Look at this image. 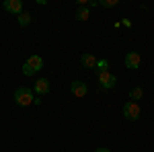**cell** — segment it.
<instances>
[{
	"instance_id": "cell-1",
	"label": "cell",
	"mask_w": 154,
	"mask_h": 152,
	"mask_svg": "<svg viewBox=\"0 0 154 152\" xmlns=\"http://www.w3.org/2000/svg\"><path fill=\"white\" fill-rule=\"evenodd\" d=\"M12 97H14V103L19 107H29L33 103V91H31L29 86H19Z\"/></svg>"
},
{
	"instance_id": "cell-2",
	"label": "cell",
	"mask_w": 154,
	"mask_h": 152,
	"mask_svg": "<svg viewBox=\"0 0 154 152\" xmlns=\"http://www.w3.org/2000/svg\"><path fill=\"white\" fill-rule=\"evenodd\" d=\"M123 117L128 119V121H138L140 119V115H142V109H140V105L138 103H134V101H128L125 105H123Z\"/></svg>"
},
{
	"instance_id": "cell-3",
	"label": "cell",
	"mask_w": 154,
	"mask_h": 152,
	"mask_svg": "<svg viewBox=\"0 0 154 152\" xmlns=\"http://www.w3.org/2000/svg\"><path fill=\"white\" fill-rule=\"evenodd\" d=\"M115 84H117V76H115L113 72H103V74H99V86H101L103 91L113 88Z\"/></svg>"
},
{
	"instance_id": "cell-4",
	"label": "cell",
	"mask_w": 154,
	"mask_h": 152,
	"mask_svg": "<svg viewBox=\"0 0 154 152\" xmlns=\"http://www.w3.org/2000/svg\"><path fill=\"white\" fill-rule=\"evenodd\" d=\"M2 8L6 12H11V14H14V17H19L23 12V2L21 0H4L2 2Z\"/></svg>"
},
{
	"instance_id": "cell-5",
	"label": "cell",
	"mask_w": 154,
	"mask_h": 152,
	"mask_svg": "<svg viewBox=\"0 0 154 152\" xmlns=\"http://www.w3.org/2000/svg\"><path fill=\"white\" fill-rule=\"evenodd\" d=\"M70 91H72V95H74L76 99H84V97H86V93H88V86H86L82 80H72Z\"/></svg>"
},
{
	"instance_id": "cell-6",
	"label": "cell",
	"mask_w": 154,
	"mask_h": 152,
	"mask_svg": "<svg viewBox=\"0 0 154 152\" xmlns=\"http://www.w3.org/2000/svg\"><path fill=\"white\" fill-rule=\"evenodd\" d=\"M125 68H130V70H138L140 68V64H142V58H140V54L138 51H130V54H125Z\"/></svg>"
},
{
	"instance_id": "cell-7",
	"label": "cell",
	"mask_w": 154,
	"mask_h": 152,
	"mask_svg": "<svg viewBox=\"0 0 154 152\" xmlns=\"http://www.w3.org/2000/svg\"><path fill=\"white\" fill-rule=\"evenodd\" d=\"M49 88H51V84H49L48 78H39V80L33 84V91H35V95H39V97L48 95V93H49Z\"/></svg>"
},
{
	"instance_id": "cell-8",
	"label": "cell",
	"mask_w": 154,
	"mask_h": 152,
	"mask_svg": "<svg viewBox=\"0 0 154 152\" xmlns=\"http://www.w3.org/2000/svg\"><path fill=\"white\" fill-rule=\"evenodd\" d=\"M80 64H82V68H86V70H95L97 58L93 54H82V56H80Z\"/></svg>"
},
{
	"instance_id": "cell-9",
	"label": "cell",
	"mask_w": 154,
	"mask_h": 152,
	"mask_svg": "<svg viewBox=\"0 0 154 152\" xmlns=\"http://www.w3.org/2000/svg\"><path fill=\"white\" fill-rule=\"evenodd\" d=\"M25 64H27V66H29L33 72H39L41 68H43V58H41V56H31V58L27 60Z\"/></svg>"
},
{
	"instance_id": "cell-10",
	"label": "cell",
	"mask_w": 154,
	"mask_h": 152,
	"mask_svg": "<svg viewBox=\"0 0 154 152\" xmlns=\"http://www.w3.org/2000/svg\"><path fill=\"white\" fill-rule=\"evenodd\" d=\"M74 19H76V21H88V19H91V12H88L86 6H78L76 12H74Z\"/></svg>"
},
{
	"instance_id": "cell-11",
	"label": "cell",
	"mask_w": 154,
	"mask_h": 152,
	"mask_svg": "<svg viewBox=\"0 0 154 152\" xmlns=\"http://www.w3.org/2000/svg\"><path fill=\"white\" fill-rule=\"evenodd\" d=\"M31 21H33V14H29V12H21L19 17H17V23L21 25V27H27V25H31Z\"/></svg>"
},
{
	"instance_id": "cell-12",
	"label": "cell",
	"mask_w": 154,
	"mask_h": 152,
	"mask_svg": "<svg viewBox=\"0 0 154 152\" xmlns=\"http://www.w3.org/2000/svg\"><path fill=\"white\" fill-rule=\"evenodd\" d=\"M97 74H103V72H109V60H97V66H95Z\"/></svg>"
},
{
	"instance_id": "cell-13",
	"label": "cell",
	"mask_w": 154,
	"mask_h": 152,
	"mask_svg": "<svg viewBox=\"0 0 154 152\" xmlns=\"http://www.w3.org/2000/svg\"><path fill=\"white\" fill-rule=\"evenodd\" d=\"M142 97H144V88L142 86H134V88L130 91V99L134 101V103H136L138 99H142Z\"/></svg>"
},
{
	"instance_id": "cell-14",
	"label": "cell",
	"mask_w": 154,
	"mask_h": 152,
	"mask_svg": "<svg viewBox=\"0 0 154 152\" xmlns=\"http://www.w3.org/2000/svg\"><path fill=\"white\" fill-rule=\"evenodd\" d=\"M117 4H119V0H99V6H105V8H113Z\"/></svg>"
},
{
	"instance_id": "cell-15",
	"label": "cell",
	"mask_w": 154,
	"mask_h": 152,
	"mask_svg": "<svg viewBox=\"0 0 154 152\" xmlns=\"http://www.w3.org/2000/svg\"><path fill=\"white\" fill-rule=\"evenodd\" d=\"M121 27H131V21L130 19H123V21H121Z\"/></svg>"
},
{
	"instance_id": "cell-16",
	"label": "cell",
	"mask_w": 154,
	"mask_h": 152,
	"mask_svg": "<svg viewBox=\"0 0 154 152\" xmlns=\"http://www.w3.org/2000/svg\"><path fill=\"white\" fill-rule=\"evenodd\" d=\"M95 152H111V150H109V148H105V146H99Z\"/></svg>"
}]
</instances>
